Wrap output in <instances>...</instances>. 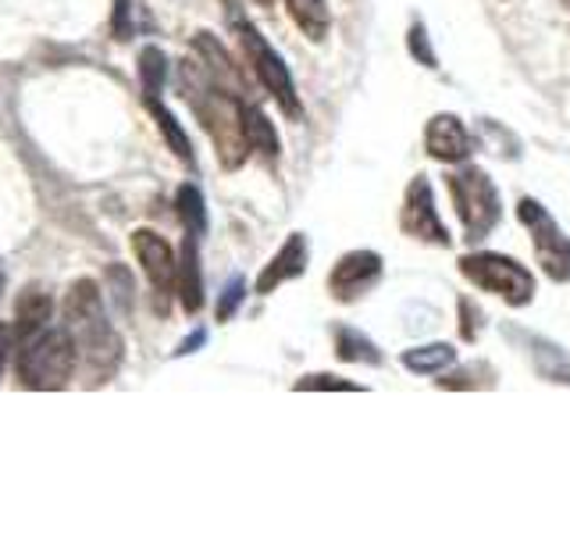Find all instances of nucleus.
<instances>
[{"mask_svg":"<svg viewBox=\"0 0 570 535\" xmlns=\"http://www.w3.org/2000/svg\"><path fill=\"white\" fill-rule=\"evenodd\" d=\"M178 82H183V97L189 100L193 115L200 118L204 133L214 143L222 168L236 172L249 157V139H246V121H243V100L222 82L210 79V71L200 61H183L178 68Z\"/></svg>","mask_w":570,"mask_h":535,"instance_id":"1","label":"nucleus"},{"mask_svg":"<svg viewBox=\"0 0 570 535\" xmlns=\"http://www.w3.org/2000/svg\"><path fill=\"white\" fill-rule=\"evenodd\" d=\"M65 329L79 347V357L97 374V382H107L121 364V335L107 321L100 285L94 279H76L65 293Z\"/></svg>","mask_w":570,"mask_h":535,"instance_id":"2","label":"nucleus"},{"mask_svg":"<svg viewBox=\"0 0 570 535\" xmlns=\"http://www.w3.org/2000/svg\"><path fill=\"white\" fill-rule=\"evenodd\" d=\"M228 8H232L228 11V22H232V29H236L239 50H243L249 71H254V79L264 86V94H272V100L282 107L285 118L299 121L303 118V107H299V97H296V82H293L289 65H285L282 54L264 40L257 26L246 22V14L239 11V4H232V0H228Z\"/></svg>","mask_w":570,"mask_h":535,"instance_id":"3","label":"nucleus"},{"mask_svg":"<svg viewBox=\"0 0 570 535\" xmlns=\"http://www.w3.org/2000/svg\"><path fill=\"white\" fill-rule=\"evenodd\" d=\"M445 189H450L456 204V218L463 225V240L468 243H481L499 225V218H503L499 189L485 168L460 165L453 172H445Z\"/></svg>","mask_w":570,"mask_h":535,"instance_id":"4","label":"nucleus"},{"mask_svg":"<svg viewBox=\"0 0 570 535\" xmlns=\"http://www.w3.org/2000/svg\"><path fill=\"white\" fill-rule=\"evenodd\" d=\"M76 364H79V347L68 329L40 332L22 347V357H18V379H22L26 389H40V392L65 389Z\"/></svg>","mask_w":570,"mask_h":535,"instance_id":"5","label":"nucleus"},{"mask_svg":"<svg viewBox=\"0 0 570 535\" xmlns=\"http://www.w3.org/2000/svg\"><path fill=\"white\" fill-rule=\"evenodd\" d=\"M460 275L485 293H495L510 308H528L534 300V275L521 261L507 254H492V250H478V254L460 257Z\"/></svg>","mask_w":570,"mask_h":535,"instance_id":"6","label":"nucleus"},{"mask_svg":"<svg viewBox=\"0 0 570 535\" xmlns=\"http://www.w3.org/2000/svg\"><path fill=\"white\" fill-rule=\"evenodd\" d=\"M517 218H521V225L528 228L534 257H539L542 272L552 282H570V236L557 225L549 207H542L534 196H521V204H517Z\"/></svg>","mask_w":570,"mask_h":535,"instance_id":"7","label":"nucleus"},{"mask_svg":"<svg viewBox=\"0 0 570 535\" xmlns=\"http://www.w3.org/2000/svg\"><path fill=\"white\" fill-rule=\"evenodd\" d=\"M132 254L142 264V275H147V282H150L157 311L165 314L168 300L175 296V285H178V254L171 250V243L154 228L132 232Z\"/></svg>","mask_w":570,"mask_h":535,"instance_id":"8","label":"nucleus"},{"mask_svg":"<svg viewBox=\"0 0 570 535\" xmlns=\"http://www.w3.org/2000/svg\"><path fill=\"white\" fill-rule=\"evenodd\" d=\"M400 228L406 236H414L421 243H439L450 246L453 236L445 232L439 211H435V189L428 183V175H414L403 193V211H400Z\"/></svg>","mask_w":570,"mask_h":535,"instance_id":"9","label":"nucleus"},{"mask_svg":"<svg viewBox=\"0 0 570 535\" xmlns=\"http://www.w3.org/2000/svg\"><path fill=\"white\" fill-rule=\"evenodd\" d=\"M382 282V257L374 250H350L335 261L328 275V293L338 303H353L367 296Z\"/></svg>","mask_w":570,"mask_h":535,"instance_id":"10","label":"nucleus"},{"mask_svg":"<svg viewBox=\"0 0 570 535\" xmlns=\"http://www.w3.org/2000/svg\"><path fill=\"white\" fill-rule=\"evenodd\" d=\"M424 150H428V157L456 165V160H463L474 150V143H471L468 125H463L456 115L442 111V115H432L424 125Z\"/></svg>","mask_w":570,"mask_h":535,"instance_id":"11","label":"nucleus"},{"mask_svg":"<svg viewBox=\"0 0 570 535\" xmlns=\"http://www.w3.org/2000/svg\"><path fill=\"white\" fill-rule=\"evenodd\" d=\"M307 257H311L307 236H303V232H293V236L278 246V254L264 264V272L257 275V293L267 296V293H275L278 285L289 282V279H299L303 272H307Z\"/></svg>","mask_w":570,"mask_h":535,"instance_id":"12","label":"nucleus"},{"mask_svg":"<svg viewBox=\"0 0 570 535\" xmlns=\"http://www.w3.org/2000/svg\"><path fill=\"white\" fill-rule=\"evenodd\" d=\"M178 300H183V311L196 314L204 308V272H200V250H196V236L183 240V250H178V285H175Z\"/></svg>","mask_w":570,"mask_h":535,"instance_id":"13","label":"nucleus"},{"mask_svg":"<svg viewBox=\"0 0 570 535\" xmlns=\"http://www.w3.org/2000/svg\"><path fill=\"white\" fill-rule=\"evenodd\" d=\"M193 50L200 54V65L210 71V79H214V82H222L225 89H232V94L246 86L243 76H239V68H236V61H232V54L222 47L218 36L196 32V36H193Z\"/></svg>","mask_w":570,"mask_h":535,"instance_id":"14","label":"nucleus"},{"mask_svg":"<svg viewBox=\"0 0 570 535\" xmlns=\"http://www.w3.org/2000/svg\"><path fill=\"white\" fill-rule=\"evenodd\" d=\"M53 318V296L43 290H26L18 296V308H14V335L29 343L40 332H47V321Z\"/></svg>","mask_w":570,"mask_h":535,"instance_id":"15","label":"nucleus"},{"mask_svg":"<svg viewBox=\"0 0 570 535\" xmlns=\"http://www.w3.org/2000/svg\"><path fill=\"white\" fill-rule=\"evenodd\" d=\"M285 11L296 22V29L307 36L311 43H321L332 29V11L328 0H285Z\"/></svg>","mask_w":570,"mask_h":535,"instance_id":"16","label":"nucleus"},{"mask_svg":"<svg viewBox=\"0 0 570 535\" xmlns=\"http://www.w3.org/2000/svg\"><path fill=\"white\" fill-rule=\"evenodd\" d=\"M147 111H150V118L157 121V129H160V136H165V143L171 147V154L183 160V165H196V157H193V143H189V136H186V129L178 125V118L168 111L165 104H160V97H150L147 100Z\"/></svg>","mask_w":570,"mask_h":535,"instance_id":"17","label":"nucleus"},{"mask_svg":"<svg viewBox=\"0 0 570 535\" xmlns=\"http://www.w3.org/2000/svg\"><path fill=\"white\" fill-rule=\"evenodd\" d=\"M243 121H246L249 150H257V154H264L267 160H275L278 150H282V143H278V133H275L272 118H267L257 104H246V107H243Z\"/></svg>","mask_w":570,"mask_h":535,"instance_id":"18","label":"nucleus"},{"mask_svg":"<svg viewBox=\"0 0 570 535\" xmlns=\"http://www.w3.org/2000/svg\"><path fill=\"white\" fill-rule=\"evenodd\" d=\"M335 357H338V361H346V364H371V368L382 364V350L374 347L364 332L346 329V325L335 329Z\"/></svg>","mask_w":570,"mask_h":535,"instance_id":"19","label":"nucleus"},{"mask_svg":"<svg viewBox=\"0 0 570 535\" xmlns=\"http://www.w3.org/2000/svg\"><path fill=\"white\" fill-rule=\"evenodd\" d=\"M403 368L414 374H442L445 368L456 364V350L450 343H428V347H414L403 350Z\"/></svg>","mask_w":570,"mask_h":535,"instance_id":"20","label":"nucleus"},{"mask_svg":"<svg viewBox=\"0 0 570 535\" xmlns=\"http://www.w3.org/2000/svg\"><path fill=\"white\" fill-rule=\"evenodd\" d=\"M175 214H178V222L186 225L189 236H204V228H207V207H204L200 186H193V183L178 186V193H175Z\"/></svg>","mask_w":570,"mask_h":535,"instance_id":"21","label":"nucleus"},{"mask_svg":"<svg viewBox=\"0 0 570 535\" xmlns=\"http://www.w3.org/2000/svg\"><path fill=\"white\" fill-rule=\"evenodd\" d=\"M168 58L160 47H142L139 50V79H142V100L160 97L165 94V82H168Z\"/></svg>","mask_w":570,"mask_h":535,"instance_id":"22","label":"nucleus"},{"mask_svg":"<svg viewBox=\"0 0 570 535\" xmlns=\"http://www.w3.org/2000/svg\"><path fill=\"white\" fill-rule=\"evenodd\" d=\"M442 389H492L495 386V371L485 361L463 364L456 371H450L445 379H439Z\"/></svg>","mask_w":570,"mask_h":535,"instance_id":"23","label":"nucleus"},{"mask_svg":"<svg viewBox=\"0 0 570 535\" xmlns=\"http://www.w3.org/2000/svg\"><path fill=\"white\" fill-rule=\"evenodd\" d=\"M321 389H332V392H361L364 386H356L350 379H338V374H303L296 382V392H321Z\"/></svg>","mask_w":570,"mask_h":535,"instance_id":"24","label":"nucleus"},{"mask_svg":"<svg viewBox=\"0 0 570 535\" xmlns=\"http://www.w3.org/2000/svg\"><path fill=\"white\" fill-rule=\"evenodd\" d=\"M456 311H460V335L468 339V343H474V339L481 335V325H485V314H481V308L471 296H460Z\"/></svg>","mask_w":570,"mask_h":535,"instance_id":"25","label":"nucleus"},{"mask_svg":"<svg viewBox=\"0 0 570 535\" xmlns=\"http://www.w3.org/2000/svg\"><path fill=\"white\" fill-rule=\"evenodd\" d=\"M243 296H246V279L243 275H236L232 279L225 290H222V300H218V321H228L232 314L239 311V303H243Z\"/></svg>","mask_w":570,"mask_h":535,"instance_id":"26","label":"nucleus"},{"mask_svg":"<svg viewBox=\"0 0 570 535\" xmlns=\"http://www.w3.org/2000/svg\"><path fill=\"white\" fill-rule=\"evenodd\" d=\"M406 43H410V54L424 65V68H435L439 65V58L432 50H428V36H424V26L421 22H414V29H410V36H406Z\"/></svg>","mask_w":570,"mask_h":535,"instance_id":"27","label":"nucleus"},{"mask_svg":"<svg viewBox=\"0 0 570 535\" xmlns=\"http://www.w3.org/2000/svg\"><path fill=\"white\" fill-rule=\"evenodd\" d=\"M111 29L118 40H129V0H115V14H111Z\"/></svg>","mask_w":570,"mask_h":535,"instance_id":"28","label":"nucleus"},{"mask_svg":"<svg viewBox=\"0 0 570 535\" xmlns=\"http://www.w3.org/2000/svg\"><path fill=\"white\" fill-rule=\"evenodd\" d=\"M11 339H14V329L0 325V374H4V364H8V353H11Z\"/></svg>","mask_w":570,"mask_h":535,"instance_id":"29","label":"nucleus"},{"mask_svg":"<svg viewBox=\"0 0 570 535\" xmlns=\"http://www.w3.org/2000/svg\"><path fill=\"white\" fill-rule=\"evenodd\" d=\"M204 339H207V332H204V329H196V332H193V335L186 339V343H183V347H178V350H175V353H178V357H186V353H193L196 347H200V343H204Z\"/></svg>","mask_w":570,"mask_h":535,"instance_id":"30","label":"nucleus"},{"mask_svg":"<svg viewBox=\"0 0 570 535\" xmlns=\"http://www.w3.org/2000/svg\"><path fill=\"white\" fill-rule=\"evenodd\" d=\"M257 4H261V8H272V4H275V0H257Z\"/></svg>","mask_w":570,"mask_h":535,"instance_id":"31","label":"nucleus"},{"mask_svg":"<svg viewBox=\"0 0 570 535\" xmlns=\"http://www.w3.org/2000/svg\"><path fill=\"white\" fill-rule=\"evenodd\" d=\"M0 290H4V268H0Z\"/></svg>","mask_w":570,"mask_h":535,"instance_id":"32","label":"nucleus"},{"mask_svg":"<svg viewBox=\"0 0 570 535\" xmlns=\"http://www.w3.org/2000/svg\"><path fill=\"white\" fill-rule=\"evenodd\" d=\"M567 4H570V0H567Z\"/></svg>","mask_w":570,"mask_h":535,"instance_id":"33","label":"nucleus"}]
</instances>
